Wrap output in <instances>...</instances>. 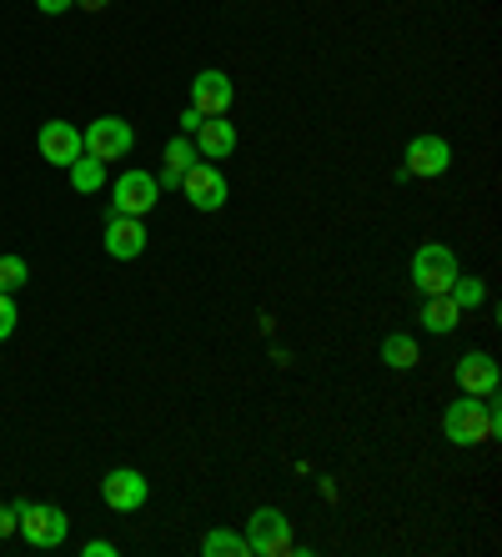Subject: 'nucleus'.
Returning a JSON list of instances; mask_svg holds the SVG:
<instances>
[{
    "mask_svg": "<svg viewBox=\"0 0 502 557\" xmlns=\"http://www.w3.org/2000/svg\"><path fill=\"white\" fill-rule=\"evenodd\" d=\"M81 553H86V557H117V543H111V537H90Z\"/></svg>",
    "mask_w": 502,
    "mask_h": 557,
    "instance_id": "23",
    "label": "nucleus"
},
{
    "mask_svg": "<svg viewBox=\"0 0 502 557\" xmlns=\"http://www.w3.org/2000/svg\"><path fill=\"white\" fill-rule=\"evenodd\" d=\"M15 507V532L30 547H61L71 537V518L51 503H11Z\"/></svg>",
    "mask_w": 502,
    "mask_h": 557,
    "instance_id": "2",
    "label": "nucleus"
},
{
    "mask_svg": "<svg viewBox=\"0 0 502 557\" xmlns=\"http://www.w3.org/2000/svg\"><path fill=\"white\" fill-rule=\"evenodd\" d=\"M232 96H236V86H232V76L226 71H196V81H192V106L201 111V116H226L232 111Z\"/></svg>",
    "mask_w": 502,
    "mask_h": 557,
    "instance_id": "11",
    "label": "nucleus"
},
{
    "mask_svg": "<svg viewBox=\"0 0 502 557\" xmlns=\"http://www.w3.org/2000/svg\"><path fill=\"white\" fill-rule=\"evenodd\" d=\"M196 156L201 161H226V156L236 151V126L226 116H207L201 126H196Z\"/></svg>",
    "mask_w": 502,
    "mask_h": 557,
    "instance_id": "14",
    "label": "nucleus"
},
{
    "mask_svg": "<svg viewBox=\"0 0 502 557\" xmlns=\"http://www.w3.org/2000/svg\"><path fill=\"white\" fill-rule=\"evenodd\" d=\"M242 537H246V553H252V557H282V553H292V522H286L282 507H257Z\"/></svg>",
    "mask_w": 502,
    "mask_h": 557,
    "instance_id": "5",
    "label": "nucleus"
},
{
    "mask_svg": "<svg viewBox=\"0 0 502 557\" xmlns=\"http://www.w3.org/2000/svg\"><path fill=\"white\" fill-rule=\"evenodd\" d=\"M146 221L142 216H121V211H111L106 216V257L111 261H136L146 251Z\"/></svg>",
    "mask_w": 502,
    "mask_h": 557,
    "instance_id": "10",
    "label": "nucleus"
},
{
    "mask_svg": "<svg viewBox=\"0 0 502 557\" xmlns=\"http://www.w3.org/2000/svg\"><path fill=\"white\" fill-rule=\"evenodd\" d=\"M402 171H407V182L423 176V182H438L452 171V146L442 136H413L407 151H402Z\"/></svg>",
    "mask_w": 502,
    "mask_h": 557,
    "instance_id": "7",
    "label": "nucleus"
},
{
    "mask_svg": "<svg viewBox=\"0 0 502 557\" xmlns=\"http://www.w3.org/2000/svg\"><path fill=\"white\" fill-rule=\"evenodd\" d=\"M81 11H106V5H111V0H76Z\"/></svg>",
    "mask_w": 502,
    "mask_h": 557,
    "instance_id": "27",
    "label": "nucleus"
},
{
    "mask_svg": "<svg viewBox=\"0 0 502 557\" xmlns=\"http://www.w3.org/2000/svg\"><path fill=\"white\" fill-rule=\"evenodd\" d=\"M181 191H186V201L196 211H221L232 201V182H226V171L217 161H192L181 171Z\"/></svg>",
    "mask_w": 502,
    "mask_h": 557,
    "instance_id": "3",
    "label": "nucleus"
},
{
    "mask_svg": "<svg viewBox=\"0 0 502 557\" xmlns=\"http://www.w3.org/2000/svg\"><path fill=\"white\" fill-rule=\"evenodd\" d=\"M65 171H71V186H76L81 196H90V191H101L106 186V161H96V156H86V151H81Z\"/></svg>",
    "mask_w": 502,
    "mask_h": 557,
    "instance_id": "18",
    "label": "nucleus"
},
{
    "mask_svg": "<svg viewBox=\"0 0 502 557\" xmlns=\"http://www.w3.org/2000/svg\"><path fill=\"white\" fill-rule=\"evenodd\" d=\"M448 297H452V307L457 311H477L482 301H488V282L482 276H452V286H448Z\"/></svg>",
    "mask_w": 502,
    "mask_h": 557,
    "instance_id": "19",
    "label": "nucleus"
},
{
    "mask_svg": "<svg viewBox=\"0 0 502 557\" xmlns=\"http://www.w3.org/2000/svg\"><path fill=\"white\" fill-rule=\"evenodd\" d=\"M101 497L111 512H142L146 497H151V482H146L136 467H111L101 482Z\"/></svg>",
    "mask_w": 502,
    "mask_h": 557,
    "instance_id": "9",
    "label": "nucleus"
},
{
    "mask_svg": "<svg viewBox=\"0 0 502 557\" xmlns=\"http://www.w3.org/2000/svg\"><path fill=\"white\" fill-rule=\"evenodd\" d=\"M201 557H252L246 553V537L232 528H211L207 537H201Z\"/></svg>",
    "mask_w": 502,
    "mask_h": 557,
    "instance_id": "20",
    "label": "nucleus"
},
{
    "mask_svg": "<svg viewBox=\"0 0 502 557\" xmlns=\"http://www.w3.org/2000/svg\"><path fill=\"white\" fill-rule=\"evenodd\" d=\"M502 428L498 407H492V397H467L463 403H452L448 412H442V432H448L452 447H482V442H492Z\"/></svg>",
    "mask_w": 502,
    "mask_h": 557,
    "instance_id": "1",
    "label": "nucleus"
},
{
    "mask_svg": "<svg viewBox=\"0 0 502 557\" xmlns=\"http://www.w3.org/2000/svg\"><path fill=\"white\" fill-rule=\"evenodd\" d=\"M417 322H423L432 337H452V332H457V322H463V311L452 307V297L442 292V297H423V311H417Z\"/></svg>",
    "mask_w": 502,
    "mask_h": 557,
    "instance_id": "15",
    "label": "nucleus"
},
{
    "mask_svg": "<svg viewBox=\"0 0 502 557\" xmlns=\"http://www.w3.org/2000/svg\"><path fill=\"white\" fill-rule=\"evenodd\" d=\"M81 146H86V156H96V161H121V156L136 146V131L121 116H101L81 131Z\"/></svg>",
    "mask_w": 502,
    "mask_h": 557,
    "instance_id": "6",
    "label": "nucleus"
},
{
    "mask_svg": "<svg viewBox=\"0 0 502 557\" xmlns=\"http://www.w3.org/2000/svg\"><path fill=\"white\" fill-rule=\"evenodd\" d=\"M11 532H15V507L0 503V537H11Z\"/></svg>",
    "mask_w": 502,
    "mask_h": 557,
    "instance_id": "26",
    "label": "nucleus"
},
{
    "mask_svg": "<svg viewBox=\"0 0 502 557\" xmlns=\"http://www.w3.org/2000/svg\"><path fill=\"white\" fill-rule=\"evenodd\" d=\"M201 121H207V116H201L196 106H186V111H181V121H176V126H181V136H196V126H201Z\"/></svg>",
    "mask_w": 502,
    "mask_h": 557,
    "instance_id": "24",
    "label": "nucleus"
},
{
    "mask_svg": "<svg viewBox=\"0 0 502 557\" xmlns=\"http://www.w3.org/2000/svg\"><path fill=\"white\" fill-rule=\"evenodd\" d=\"M161 161H167V171H161V191H167V186H181V171L192 166V161H201V156H196V141L192 136H171L167 141V151H161Z\"/></svg>",
    "mask_w": 502,
    "mask_h": 557,
    "instance_id": "16",
    "label": "nucleus"
},
{
    "mask_svg": "<svg viewBox=\"0 0 502 557\" xmlns=\"http://www.w3.org/2000/svg\"><path fill=\"white\" fill-rule=\"evenodd\" d=\"M452 276H457V251L442 247V242H423V247L413 251V286L423 292V297H442L452 286Z\"/></svg>",
    "mask_w": 502,
    "mask_h": 557,
    "instance_id": "4",
    "label": "nucleus"
},
{
    "mask_svg": "<svg viewBox=\"0 0 502 557\" xmlns=\"http://www.w3.org/2000/svg\"><path fill=\"white\" fill-rule=\"evenodd\" d=\"M36 146H40V161H51V166H71L86 146H81V131L71 126V121H46L40 126V136H36Z\"/></svg>",
    "mask_w": 502,
    "mask_h": 557,
    "instance_id": "12",
    "label": "nucleus"
},
{
    "mask_svg": "<svg viewBox=\"0 0 502 557\" xmlns=\"http://www.w3.org/2000/svg\"><path fill=\"white\" fill-rule=\"evenodd\" d=\"M382 362L392 367V372H413V367L423 362V347H417L407 332H392V337H382Z\"/></svg>",
    "mask_w": 502,
    "mask_h": 557,
    "instance_id": "17",
    "label": "nucleus"
},
{
    "mask_svg": "<svg viewBox=\"0 0 502 557\" xmlns=\"http://www.w3.org/2000/svg\"><path fill=\"white\" fill-rule=\"evenodd\" d=\"M26 282H30V261L5 251V257H0V292H11V297H15Z\"/></svg>",
    "mask_w": 502,
    "mask_h": 557,
    "instance_id": "21",
    "label": "nucleus"
},
{
    "mask_svg": "<svg viewBox=\"0 0 502 557\" xmlns=\"http://www.w3.org/2000/svg\"><path fill=\"white\" fill-rule=\"evenodd\" d=\"M15 322H21V311H15V297H11V292H0V342L15 332Z\"/></svg>",
    "mask_w": 502,
    "mask_h": 557,
    "instance_id": "22",
    "label": "nucleus"
},
{
    "mask_svg": "<svg viewBox=\"0 0 502 557\" xmlns=\"http://www.w3.org/2000/svg\"><path fill=\"white\" fill-rule=\"evenodd\" d=\"M457 387H463L467 397H498V387H502L498 362H492L488 351H467V357H457Z\"/></svg>",
    "mask_w": 502,
    "mask_h": 557,
    "instance_id": "13",
    "label": "nucleus"
},
{
    "mask_svg": "<svg viewBox=\"0 0 502 557\" xmlns=\"http://www.w3.org/2000/svg\"><path fill=\"white\" fill-rule=\"evenodd\" d=\"M161 201V186L151 182V171H121L117 176V191H111V211L121 216H151V207Z\"/></svg>",
    "mask_w": 502,
    "mask_h": 557,
    "instance_id": "8",
    "label": "nucleus"
},
{
    "mask_svg": "<svg viewBox=\"0 0 502 557\" xmlns=\"http://www.w3.org/2000/svg\"><path fill=\"white\" fill-rule=\"evenodd\" d=\"M36 5H40V15H65L76 0H36Z\"/></svg>",
    "mask_w": 502,
    "mask_h": 557,
    "instance_id": "25",
    "label": "nucleus"
}]
</instances>
